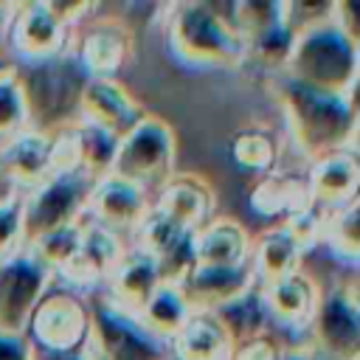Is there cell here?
Returning a JSON list of instances; mask_svg holds the SVG:
<instances>
[{
  "label": "cell",
  "instance_id": "1",
  "mask_svg": "<svg viewBox=\"0 0 360 360\" xmlns=\"http://www.w3.org/2000/svg\"><path fill=\"white\" fill-rule=\"evenodd\" d=\"M267 87L284 112L292 146L309 163L332 152H354L357 90L323 93L290 79L287 73H273L267 79Z\"/></svg>",
  "mask_w": 360,
  "mask_h": 360
},
{
  "label": "cell",
  "instance_id": "2",
  "mask_svg": "<svg viewBox=\"0 0 360 360\" xmlns=\"http://www.w3.org/2000/svg\"><path fill=\"white\" fill-rule=\"evenodd\" d=\"M163 31L172 56L197 70H228L245 65V42L217 3L183 0L163 8Z\"/></svg>",
  "mask_w": 360,
  "mask_h": 360
},
{
  "label": "cell",
  "instance_id": "3",
  "mask_svg": "<svg viewBox=\"0 0 360 360\" xmlns=\"http://www.w3.org/2000/svg\"><path fill=\"white\" fill-rule=\"evenodd\" d=\"M25 101L28 129L51 135L56 129L79 124V98L87 82L79 62L68 53L45 62L14 65Z\"/></svg>",
  "mask_w": 360,
  "mask_h": 360
},
{
  "label": "cell",
  "instance_id": "4",
  "mask_svg": "<svg viewBox=\"0 0 360 360\" xmlns=\"http://www.w3.org/2000/svg\"><path fill=\"white\" fill-rule=\"evenodd\" d=\"M284 73L323 93H354L360 73V42L343 34L329 17L295 34Z\"/></svg>",
  "mask_w": 360,
  "mask_h": 360
},
{
  "label": "cell",
  "instance_id": "5",
  "mask_svg": "<svg viewBox=\"0 0 360 360\" xmlns=\"http://www.w3.org/2000/svg\"><path fill=\"white\" fill-rule=\"evenodd\" d=\"M90 332L82 346L87 360H166L169 343L152 335L138 315L115 307L104 292L87 295Z\"/></svg>",
  "mask_w": 360,
  "mask_h": 360
},
{
  "label": "cell",
  "instance_id": "6",
  "mask_svg": "<svg viewBox=\"0 0 360 360\" xmlns=\"http://www.w3.org/2000/svg\"><path fill=\"white\" fill-rule=\"evenodd\" d=\"M174 166H177L174 129L163 118L146 112L143 121L118 141L110 174L124 177L152 194L174 174Z\"/></svg>",
  "mask_w": 360,
  "mask_h": 360
},
{
  "label": "cell",
  "instance_id": "7",
  "mask_svg": "<svg viewBox=\"0 0 360 360\" xmlns=\"http://www.w3.org/2000/svg\"><path fill=\"white\" fill-rule=\"evenodd\" d=\"M87 332H90L87 295L73 292L53 281L28 318L25 340L37 352L68 354L84 346Z\"/></svg>",
  "mask_w": 360,
  "mask_h": 360
},
{
  "label": "cell",
  "instance_id": "8",
  "mask_svg": "<svg viewBox=\"0 0 360 360\" xmlns=\"http://www.w3.org/2000/svg\"><path fill=\"white\" fill-rule=\"evenodd\" d=\"M307 346L321 360H357L360 354V307L354 276L321 287L315 315L307 326Z\"/></svg>",
  "mask_w": 360,
  "mask_h": 360
},
{
  "label": "cell",
  "instance_id": "9",
  "mask_svg": "<svg viewBox=\"0 0 360 360\" xmlns=\"http://www.w3.org/2000/svg\"><path fill=\"white\" fill-rule=\"evenodd\" d=\"M96 180L79 174H51L45 183L22 194V225L25 245L48 231L76 225L84 219V205Z\"/></svg>",
  "mask_w": 360,
  "mask_h": 360
},
{
  "label": "cell",
  "instance_id": "10",
  "mask_svg": "<svg viewBox=\"0 0 360 360\" xmlns=\"http://www.w3.org/2000/svg\"><path fill=\"white\" fill-rule=\"evenodd\" d=\"M70 39L73 31L56 17L51 0L14 3L8 39H6V56L14 65L56 59L70 51Z\"/></svg>",
  "mask_w": 360,
  "mask_h": 360
},
{
  "label": "cell",
  "instance_id": "11",
  "mask_svg": "<svg viewBox=\"0 0 360 360\" xmlns=\"http://www.w3.org/2000/svg\"><path fill=\"white\" fill-rule=\"evenodd\" d=\"M53 284V273L28 250L0 262V332L25 335L28 318L45 290Z\"/></svg>",
  "mask_w": 360,
  "mask_h": 360
},
{
  "label": "cell",
  "instance_id": "12",
  "mask_svg": "<svg viewBox=\"0 0 360 360\" xmlns=\"http://www.w3.org/2000/svg\"><path fill=\"white\" fill-rule=\"evenodd\" d=\"M127 245L129 242L124 236H118L115 231H110L104 225H96L90 219H82L79 248L53 273V281L68 287V290H73V292H82V295L98 292L104 287L107 276L112 273L115 262L127 250Z\"/></svg>",
  "mask_w": 360,
  "mask_h": 360
},
{
  "label": "cell",
  "instance_id": "13",
  "mask_svg": "<svg viewBox=\"0 0 360 360\" xmlns=\"http://www.w3.org/2000/svg\"><path fill=\"white\" fill-rule=\"evenodd\" d=\"M70 56L87 79H115L132 56V31L112 17L84 20L73 31Z\"/></svg>",
  "mask_w": 360,
  "mask_h": 360
},
{
  "label": "cell",
  "instance_id": "14",
  "mask_svg": "<svg viewBox=\"0 0 360 360\" xmlns=\"http://www.w3.org/2000/svg\"><path fill=\"white\" fill-rule=\"evenodd\" d=\"M129 245L141 248L146 256L155 259L160 281L166 284H180L183 276L194 267V253H191V231L180 228L160 211L149 208L138 228L129 236Z\"/></svg>",
  "mask_w": 360,
  "mask_h": 360
},
{
  "label": "cell",
  "instance_id": "15",
  "mask_svg": "<svg viewBox=\"0 0 360 360\" xmlns=\"http://www.w3.org/2000/svg\"><path fill=\"white\" fill-rule=\"evenodd\" d=\"M146 110L118 79H87L79 98V121L104 129L115 141L129 135Z\"/></svg>",
  "mask_w": 360,
  "mask_h": 360
},
{
  "label": "cell",
  "instance_id": "16",
  "mask_svg": "<svg viewBox=\"0 0 360 360\" xmlns=\"http://www.w3.org/2000/svg\"><path fill=\"white\" fill-rule=\"evenodd\" d=\"M149 197L152 194L143 191L141 186H135L124 177L107 174L93 183L87 205H84V219L104 225L127 239V236H132V231L138 228L143 214L149 211Z\"/></svg>",
  "mask_w": 360,
  "mask_h": 360
},
{
  "label": "cell",
  "instance_id": "17",
  "mask_svg": "<svg viewBox=\"0 0 360 360\" xmlns=\"http://www.w3.org/2000/svg\"><path fill=\"white\" fill-rule=\"evenodd\" d=\"M259 292H262L270 326L307 332L321 298V284L307 270H295L270 284H259Z\"/></svg>",
  "mask_w": 360,
  "mask_h": 360
},
{
  "label": "cell",
  "instance_id": "18",
  "mask_svg": "<svg viewBox=\"0 0 360 360\" xmlns=\"http://www.w3.org/2000/svg\"><path fill=\"white\" fill-rule=\"evenodd\" d=\"M149 208L194 233L214 217V191L202 177L191 172H174L158 191H152Z\"/></svg>",
  "mask_w": 360,
  "mask_h": 360
},
{
  "label": "cell",
  "instance_id": "19",
  "mask_svg": "<svg viewBox=\"0 0 360 360\" xmlns=\"http://www.w3.org/2000/svg\"><path fill=\"white\" fill-rule=\"evenodd\" d=\"M177 287H180V292L191 309H211L214 312L222 304H228L231 298L256 287V278H253L250 264H242V267L194 264Z\"/></svg>",
  "mask_w": 360,
  "mask_h": 360
},
{
  "label": "cell",
  "instance_id": "20",
  "mask_svg": "<svg viewBox=\"0 0 360 360\" xmlns=\"http://www.w3.org/2000/svg\"><path fill=\"white\" fill-rule=\"evenodd\" d=\"M0 172L17 194L37 188L51 177V138L37 129L11 135L0 143Z\"/></svg>",
  "mask_w": 360,
  "mask_h": 360
},
{
  "label": "cell",
  "instance_id": "21",
  "mask_svg": "<svg viewBox=\"0 0 360 360\" xmlns=\"http://www.w3.org/2000/svg\"><path fill=\"white\" fill-rule=\"evenodd\" d=\"M307 191L312 205L321 211L340 208L352 200H357V183H360V163L354 152H332L309 163L307 174Z\"/></svg>",
  "mask_w": 360,
  "mask_h": 360
},
{
  "label": "cell",
  "instance_id": "22",
  "mask_svg": "<svg viewBox=\"0 0 360 360\" xmlns=\"http://www.w3.org/2000/svg\"><path fill=\"white\" fill-rule=\"evenodd\" d=\"M158 284H160V273H158L155 259L146 256L141 248L127 245V250L121 253V259L115 262L112 273L107 276L98 292H104L115 307L138 315Z\"/></svg>",
  "mask_w": 360,
  "mask_h": 360
},
{
  "label": "cell",
  "instance_id": "23",
  "mask_svg": "<svg viewBox=\"0 0 360 360\" xmlns=\"http://www.w3.org/2000/svg\"><path fill=\"white\" fill-rule=\"evenodd\" d=\"M309 191L304 174L273 169L267 174H259V180L250 188V208L262 219H273L276 225L287 222L298 211L309 208Z\"/></svg>",
  "mask_w": 360,
  "mask_h": 360
},
{
  "label": "cell",
  "instance_id": "24",
  "mask_svg": "<svg viewBox=\"0 0 360 360\" xmlns=\"http://www.w3.org/2000/svg\"><path fill=\"white\" fill-rule=\"evenodd\" d=\"M194 264L242 267L250 259V233L245 225L228 217H211L191 233Z\"/></svg>",
  "mask_w": 360,
  "mask_h": 360
},
{
  "label": "cell",
  "instance_id": "25",
  "mask_svg": "<svg viewBox=\"0 0 360 360\" xmlns=\"http://www.w3.org/2000/svg\"><path fill=\"white\" fill-rule=\"evenodd\" d=\"M233 340L211 309H191L180 332L169 340L174 360H231Z\"/></svg>",
  "mask_w": 360,
  "mask_h": 360
},
{
  "label": "cell",
  "instance_id": "26",
  "mask_svg": "<svg viewBox=\"0 0 360 360\" xmlns=\"http://www.w3.org/2000/svg\"><path fill=\"white\" fill-rule=\"evenodd\" d=\"M301 259H304V250L281 225H270L259 236H250L248 264L253 270L256 284H270L276 278H284L301 270Z\"/></svg>",
  "mask_w": 360,
  "mask_h": 360
},
{
  "label": "cell",
  "instance_id": "27",
  "mask_svg": "<svg viewBox=\"0 0 360 360\" xmlns=\"http://www.w3.org/2000/svg\"><path fill=\"white\" fill-rule=\"evenodd\" d=\"M214 315L219 318V323L231 335L233 346L236 343H248L253 338H264L273 329L270 318H267V309H264V301H262V292H259V284L250 287L248 292L231 298L219 309H214Z\"/></svg>",
  "mask_w": 360,
  "mask_h": 360
},
{
  "label": "cell",
  "instance_id": "28",
  "mask_svg": "<svg viewBox=\"0 0 360 360\" xmlns=\"http://www.w3.org/2000/svg\"><path fill=\"white\" fill-rule=\"evenodd\" d=\"M188 315H191V307L183 298L180 287L177 284H166V281H160L155 287V292L146 298V304L138 312L141 323L152 335H158L160 340H166V343L180 332V326L186 323Z\"/></svg>",
  "mask_w": 360,
  "mask_h": 360
},
{
  "label": "cell",
  "instance_id": "29",
  "mask_svg": "<svg viewBox=\"0 0 360 360\" xmlns=\"http://www.w3.org/2000/svg\"><path fill=\"white\" fill-rule=\"evenodd\" d=\"M321 245L343 264L354 270L357 253H360V205L357 200L332 208L323 214V228H321Z\"/></svg>",
  "mask_w": 360,
  "mask_h": 360
},
{
  "label": "cell",
  "instance_id": "30",
  "mask_svg": "<svg viewBox=\"0 0 360 360\" xmlns=\"http://www.w3.org/2000/svg\"><path fill=\"white\" fill-rule=\"evenodd\" d=\"M292 42H295V34L284 25V20H278L245 42V65L250 62V65L267 70V76L284 73Z\"/></svg>",
  "mask_w": 360,
  "mask_h": 360
},
{
  "label": "cell",
  "instance_id": "31",
  "mask_svg": "<svg viewBox=\"0 0 360 360\" xmlns=\"http://www.w3.org/2000/svg\"><path fill=\"white\" fill-rule=\"evenodd\" d=\"M228 152H231V160L245 172L267 174L276 169V155H278L276 141L264 129H239L231 138Z\"/></svg>",
  "mask_w": 360,
  "mask_h": 360
},
{
  "label": "cell",
  "instance_id": "32",
  "mask_svg": "<svg viewBox=\"0 0 360 360\" xmlns=\"http://www.w3.org/2000/svg\"><path fill=\"white\" fill-rule=\"evenodd\" d=\"M222 14L239 34V39L248 42L250 37L281 20V0H239L222 6Z\"/></svg>",
  "mask_w": 360,
  "mask_h": 360
},
{
  "label": "cell",
  "instance_id": "33",
  "mask_svg": "<svg viewBox=\"0 0 360 360\" xmlns=\"http://www.w3.org/2000/svg\"><path fill=\"white\" fill-rule=\"evenodd\" d=\"M79 138H82V172L90 180L107 177L112 172L118 141L112 135H107L104 129H96L90 124H82V121H79Z\"/></svg>",
  "mask_w": 360,
  "mask_h": 360
},
{
  "label": "cell",
  "instance_id": "34",
  "mask_svg": "<svg viewBox=\"0 0 360 360\" xmlns=\"http://www.w3.org/2000/svg\"><path fill=\"white\" fill-rule=\"evenodd\" d=\"M79 239H82V222L76 225H65V228H56V231H48L37 239H31L25 248L51 270L56 273L79 248Z\"/></svg>",
  "mask_w": 360,
  "mask_h": 360
},
{
  "label": "cell",
  "instance_id": "35",
  "mask_svg": "<svg viewBox=\"0 0 360 360\" xmlns=\"http://www.w3.org/2000/svg\"><path fill=\"white\" fill-rule=\"evenodd\" d=\"M22 129H28V115H25V101H22L20 82H17V70L11 62L8 68L0 70V143Z\"/></svg>",
  "mask_w": 360,
  "mask_h": 360
},
{
  "label": "cell",
  "instance_id": "36",
  "mask_svg": "<svg viewBox=\"0 0 360 360\" xmlns=\"http://www.w3.org/2000/svg\"><path fill=\"white\" fill-rule=\"evenodd\" d=\"M48 138H51V174H79L82 172L79 124L56 129Z\"/></svg>",
  "mask_w": 360,
  "mask_h": 360
},
{
  "label": "cell",
  "instance_id": "37",
  "mask_svg": "<svg viewBox=\"0 0 360 360\" xmlns=\"http://www.w3.org/2000/svg\"><path fill=\"white\" fill-rule=\"evenodd\" d=\"M25 248L22 225V194H11L0 202V262Z\"/></svg>",
  "mask_w": 360,
  "mask_h": 360
},
{
  "label": "cell",
  "instance_id": "38",
  "mask_svg": "<svg viewBox=\"0 0 360 360\" xmlns=\"http://www.w3.org/2000/svg\"><path fill=\"white\" fill-rule=\"evenodd\" d=\"M332 6L335 3H323V0H281V20L292 34H301V31L329 20Z\"/></svg>",
  "mask_w": 360,
  "mask_h": 360
},
{
  "label": "cell",
  "instance_id": "39",
  "mask_svg": "<svg viewBox=\"0 0 360 360\" xmlns=\"http://www.w3.org/2000/svg\"><path fill=\"white\" fill-rule=\"evenodd\" d=\"M323 214L318 205H309L304 211H298L295 217H290L287 222H281V228L295 239V245L307 253L312 248L321 245V228H323Z\"/></svg>",
  "mask_w": 360,
  "mask_h": 360
},
{
  "label": "cell",
  "instance_id": "40",
  "mask_svg": "<svg viewBox=\"0 0 360 360\" xmlns=\"http://www.w3.org/2000/svg\"><path fill=\"white\" fill-rule=\"evenodd\" d=\"M281 346L273 340V335L264 338H253L248 343H236L231 360H278Z\"/></svg>",
  "mask_w": 360,
  "mask_h": 360
},
{
  "label": "cell",
  "instance_id": "41",
  "mask_svg": "<svg viewBox=\"0 0 360 360\" xmlns=\"http://www.w3.org/2000/svg\"><path fill=\"white\" fill-rule=\"evenodd\" d=\"M332 22H335L343 34H349L352 39L360 42V8H357V3H349V0L335 3V6H332Z\"/></svg>",
  "mask_w": 360,
  "mask_h": 360
},
{
  "label": "cell",
  "instance_id": "42",
  "mask_svg": "<svg viewBox=\"0 0 360 360\" xmlns=\"http://www.w3.org/2000/svg\"><path fill=\"white\" fill-rule=\"evenodd\" d=\"M0 360H31V346L25 335L0 332Z\"/></svg>",
  "mask_w": 360,
  "mask_h": 360
},
{
  "label": "cell",
  "instance_id": "43",
  "mask_svg": "<svg viewBox=\"0 0 360 360\" xmlns=\"http://www.w3.org/2000/svg\"><path fill=\"white\" fill-rule=\"evenodd\" d=\"M278 360H321L307 343H295V346H281Z\"/></svg>",
  "mask_w": 360,
  "mask_h": 360
},
{
  "label": "cell",
  "instance_id": "44",
  "mask_svg": "<svg viewBox=\"0 0 360 360\" xmlns=\"http://www.w3.org/2000/svg\"><path fill=\"white\" fill-rule=\"evenodd\" d=\"M11 14H14V3H0V59H8L6 56V39H8Z\"/></svg>",
  "mask_w": 360,
  "mask_h": 360
},
{
  "label": "cell",
  "instance_id": "45",
  "mask_svg": "<svg viewBox=\"0 0 360 360\" xmlns=\"http://www.w3.org/2000/svg\"><path fill=\"white\" fill-rule=\"evenodd\" d=\"M31 360H87V354L82 349L79 352H68V354H48V352L31 349Z\"/></svg>",
  "mask_w": 360,
  "mask_h": 360
},
{
  "label": "cell",
  "instance_id": "46",
  "mask_svg": "<svg viewBox=\"0 0 360 360\" xmlns=\"http://www.w3.org/2000/svg\"><path fill=\"white\" fill-rule=\"evenodd\" d=\"M11 194H17V191H14V186H11V183L3 177V172H0V202H3V200H8Z\"/></svg>",
  "mask_w": 360,
  "mask_h": 360
},
{
  "label": "cell",
  "instance_id": "47",
  "mask_svg": "<svg viewBox=\"0 0 360 360\" xmlns=\"http://www.w3.org/2000/svg\"><path fill=\"white\" fill-rule=\"evenodd\" d=\"M8 65H11V59H0V70H3V68H8Z\"/></svg>",
  "mask_w": 360,
  "mask_h": 360
},
{
  "label": "cell",
  "instance_id": "48",
  "mask_svg": "<svg viewBox=\"0 0 360 360\" xmlns=\"http://www.w3.org/2000/svg\"><path fill=\"white\" fill-rule=\"evenodd\" d=\"M166 360H174V357H166Z\"/></svg>",
  "mask_w": 360,
  "mask_h": 360
}]
</instances>
